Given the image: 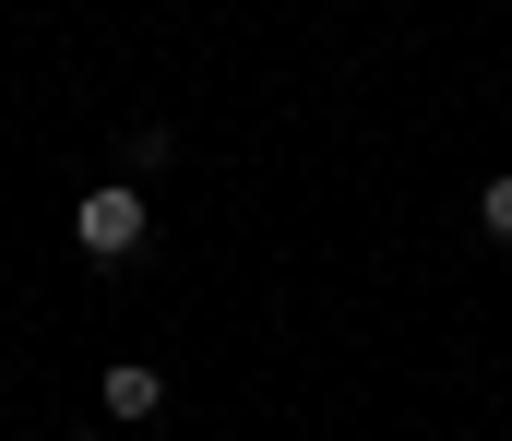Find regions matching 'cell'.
I'll return each instance as SVG.
<instances>
[{"label":"cell","instance_id":"obj_1","mask_svg":"<svg viewBox=\"0 0 512 441\" xmlns=\"http://www.w3.org/2000/svg\"><path fill=\"white\" fill-rule=\"evenodd\" d=\"M72 239H84V263H131V251H143V191L96 179V191L72 203Z\"/></svg>","mask_w":512,"mask_h":441},{"label":"cell","instance_id":"obj_2","mask_svg":"<svg viewBox=\"0 0 512 441\" xmlns=\"http://www.w3.org/2000/svg\"><path fill=\"white\" fill-rule=\"evenodd\" d=\"M96 406H108V418H155V406H167V382H155V370H143V358H120V370H108V382H96Z\"/></svg>","mask_w":512,"mask_h":441},{"label":"cell","instance_id":"obj_3","mask_svg":"<svg viewBox=\"0 0 512 441\" xmlns=\"http://www.w3.org/2000/svg\"><path fill=\"white\" fill-rule=\"evenodd\" d=\"M477 227H489V239L512 251V179H489V191H477Z\"/></svg>","mask_w":512,"mask_h":441},{"label":"cell","instance_id":"obj_4","mask_svg":"<svg viewBox=\"0 0 512 441\" xmlns=\"http://www.w3.org/2000/svg\"><path fill=\"white\" fill-rule=\"evenodd\" d=\"M84 441H96V430H84Z\"/></svg>","mask_w":512,"mask_h":441}]
</instances>
